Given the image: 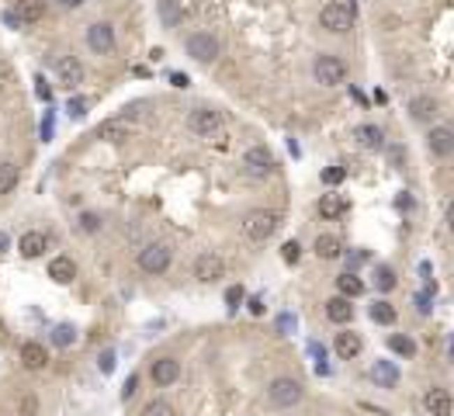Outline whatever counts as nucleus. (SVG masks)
<instances>
[{
	"mask_svg": "<svg viewBox=\"0 0 454 416\" xmlns=\"http://www.w3.org/2000/svg\"><path fill=\"white\" fill-rule=\"evenodd\" d=\"M56 3H59V7H66V10H77L84 0H56Z\"/></svg>",
	"mask_w": 454,
	"mask_h": 416,
	"instance_id": "47",
	"label": "nucleus"
},
{
	"mask_svg": "<svg viewBox=\"0 0 454 416\" xmlns=\"http://www.w3.org/2000/svg\"><path fill=\"white\" fill-rule=\"evenodd\" d=\"M367 375H371V382H378L381 389H395V385H399V368H395L392 361H374Z\"/></svg>",
	"mask_w": 454,
	"mask_h": 416,
	"instance_id": "20",
	"label": "nucleus"
},
{
	"mask_svg": "<svg viewBox=\"0 0 454 416\" xmlns=\"http://www.w3.org/2000/svg\"><path fill=\"white\" fill-rule=\"evenodd\" d=\"M326 319H330V322H337V326L351 322V319H354V306H351V299L333 295V299L326 302Z\"/></svg>",
	"mask_w": 454,
	"mask_h": 416,
	"instance_id": "21",
	"label": "nucleus"
},
{
	"mask_svg": "<svg viewBox=\"0 0 454 416\" xmlns=\"http://www.w3.org/2000/svg\"><path fill=\"white\" fill-rule=\"evenodd\" d=\"M187 128L194 135H215V132H222V111H215V107H194L187 114Z\"/></svg>",
	"mask_w": 454,
	"mask_h": 416,
	"instance_id": "8",
	"label": "nucleus"
},
{
	"mask_svg": "<svg viewBox=\"0 0 454 416\" xmlns=\"http://www.w3.org/2000/svg\"><path fill=\"white\" fill-rule=\"evenodd\" d=\"M80 229H84V232H97V229H101V215H97V211H84V215H80Z\"/></svg>",
	"mask_w": 454,
	"mask_h": 416,
	"instance_id": "36",
	"label": "nucleus"
},
{
	"mask_svg": "<svg viewBox=\"0 0 454 416\" xmlns=\"http://www.w3.org/2000/svg\"><path fill=\"white\" fill-rule=\"evenodd\" d=\"M402 160H406V149H402V146H392V149H388V163H392V170H402Z\"/></svg>",
	"mask_w": 454,
	"mask_h": 416,
	"instance_id": "38",
	"label": "nucleus"
},
{
	"mask_svg": "<svg viewBox=\"0 0 454 416\" xmlns=\"http://www.w3.org/2000/svg\"><path fill=\"white\" fill-rule=\"evenodd\" d=\"M312 250H316V257H319V260H340V257H344V243H340L337 236H330V232L316 236Z\"/></svg>",
	"mask_w": 454,
	"mask_h": 416,
	"instance_id": "19",
	"label": "nucleus"
},
{
	"mask_svg": "<svg viewBox=\"0 0 454 416\" xmlns=\"http://www.w3.org/2000/svg\"><path fill=\"white\" fill-rule=\"evenodd\" d=\"M281 257H284V264H298V257H302V246H298L295 239H288V243L281 246Z\"/></svg>",
	"mask_w": 454,
	"mask_h": 416,
	"instance_id": "35",
	"label": "nucleus"
},
{
	"mask_svg": "<svg viewBox=\"0 0 454 416\" xmlns=\"http://www.w3.org/2000/svg\"><path fill=\"white\" fill-rule=\"evenodd\" d=\"M14 14H17L21 24H35V21L45 17V0H17Z\"/></svg>",
	"mask_w": 454,
	"mask_h": 416,
	"instance_id": "23",
	"label": "nucleus"
},
{
	"mask_svg": "<svg viewBox=\"0 0 454 416\" xmlns=\"http://www.w3.org/2000/svg\"><path fill=\"white\" fill-rule=\"evenodd\" d=\"M219 52H222V45H219V38H215L212 31H194V35H187V56H191V59H198V63H215Z\"/></svg>",
	"mask_w": 454,
	"mask_h": 416,
	"instance_id": "7",
	"label": "nucleus"
},
{
	"mask_svg": "<svg viewBox=\"0 0 454 416\" xmlns=\"http://www.w3.org/2000/svg\"><path fill=\"white\" fill-rule=\"evenodd\" d=\"M170 84H174V87H187V77H184V73H170Z\"/></svg>",
	"mask_w": 454,
	"mask_h": 416,
	"instance_id": "45",
	"label": "nucleus"
},
{
	"mask_svg": "<svg viewBox=\"0 0 454 416\" xmlns=\"http://www.w3.org/2000/svg\"><path fill=\"white\" fill-rule=\"evenodd\" d=\"M427 149H430L434 156H441V160L454 156V128H448V125L430 128V135H427Z\"/></svg>",
	"mask_w": 454,
	"mask_h": 416,
	"instance_id": "14",
	"label": "nucleus"
},
{
	"mask_svg": "<svg viewBox=\"0 0 454 416\" xmlns=\"http://www.w3.org/2000/svg\"><path fill=\"white\" fill-rule=\"evenodd\" d=\"M142 416H177V410L167 403V399H149L142 406Z\"/></svg>",
	"mask_w": 454,
	"mask_h": 416,
	"instance_id": "33",
	"label": "nucleus"
},
{
	"mask_svg": "<svg viewBox=\"0 0 454 416\" xmlns=\"http://www.w3.org/2000/svg\"><path fill=\"white\" fill-rule=\"evenodd\" d=\"M111 368H115V350H104V354H101V371L108 375Z\"/></svg>",
	"mask_w": 454,
	"mask_h": 416,
	"instance_id": "40",
	"label": "nucleus"
},
{
	"mask_svg": "<svg viewBox=\"0 0 454 416\" xmlns=\"http://www.w3.org/2000/svg\"><path fill=\"white\" fill-rule=\"evenodd\" d=\"M333 350H337V357L340 361H354L358 354L364 350V340L354 333V329H347V333H337V340H333Z\"/></svg>",
	"mask_w": 454,
	"mask_h": 416,
	"instance_id": "15",
	"label": "nucleus"
},
{
	"mask_svg": "<svg viewBox=\"0 0 454 416\" xmlns=\"http://www.w3.org/2000/svg\"><path fill=\"white\" fill-rule=\"evenodd\" d=\"M87 45H91V52H97V56L115 52V28H111L108 21L91 24V28H87Z\"/></svg>",
	"mask_w": 454,
	"mask_h": 416,
	"instance_id": "11",
	"label": "nucleus"
},
{
	"mask_svg": "<svg viewBox=\"0 0 454 416\" xmlns=\"http://www.w3.org/2000/svg\"><path fill=\"white\" fill-rule=\"evenodd\" d=\"M319 24L330 31V35H347L354 28V10L347 3H326L319 10Z\"/></svg>",
	"mask_w": 454,
	"mask_h": 416,
	"instance_id": "4",
	"label": "nucleus"
},
{
	"mask_svg": "<svg viewBox=\"0 0 454 416\" xmlns=\"http://www.w3.org/2000/svg\"><path fill=\"white\" fill-rule=\"evenodd\" d=\"M21 410H24V413H35V396H24V399H21Z\"/></svg>",
	"mask_w": 454,
	"mask_h": 416,
	"instance_id": "44",
	"label": "nucleus"
},
{
	"mask_svg": "<svg viewBox=\"0 0 454 416\" xmlns=\"http://www.w3.org/2000/svg\"><path fill=\"white\" fill-rule=\"evenodd\" d=\"M277 222H281V215L271 211V208H250L247 215H243V236L250 239V243H264V239H271L274 229H277Z\"/></svg>",
	"mask_w": 454,
	"mask_h": 416,
	"instance_id": "1",
	"label": "nucleus"
},
{
	"mask_svg": "<svg viewBox=\"0 0 454 416\" xmlns=\"http://www.w3.org/2000/svg\"><path fill=\"white\" fill-rule=\"evenodd\" d=\"M17 188V167L14 163H0V195H10Z\"/></svg>",
	"mask_w": 454,
	"mask_h": 416,
	"instance_id": "32",
	"label": "nucleus"
},
{
	"mask_svg": "<svg viewBox=\"0 0 454 416\" xmlns=\"http://www.w3.org/2000/svg\"><path fill=\"white\" fill-rule=\"evenodd\" d=\"M7 246H10V236H7V232H0V257L7 253Z\"/></svg>",
	"mask_w": 454,
	"mask_h": 416,
	"instance_id": "48",
	"label": "nucleus"
},
{
	"mask_svg": "<svg viewBox=\"0 0 454 416\" xmlns=\"http://www.w3.org/2000/svg\"><path fill=\"white\" fill-rule=\"evenodd\" d=\"M84 107H87V101H84V98H73V101H70V114H73V118H80V114H84Z\"/></svg>",
	"mask_w": 454,
	"mask_h": 416,
	"instance_id": "42",
	"label": "nucleus"
},
{
	"mask_svg": "<svg viewBox=\"0 0 454 416\" xmlns=\"http://www.w3.org/2000/svg\"><path fill=\"white\" fill-rule=\"evenodd\" d=\"M21 364H24L28 371H42V368L49 364V350H45L38 340H28V343L21 347Z\"/></svg>",
	"mask_w": 454,
	"mask_h": 416,
	"instance_id": "17",
	"label": "nucleus"
},
{
	"mask_svg": "<svg viewBox=\"0 0 454 416\" xmlns=\"http://www.w3.org/2000/svg\"><path fill=\"white\" fill-rule=\"evenodd\" d=\"M243 295H247V292H243V288H240V285H233V288H229V292H226V302H229V309H236V306H240V302H243Z\"/></svg>",
	"mask_w": 454,
	"mask_h": 416,
	"instance_id": "39",
	"label": "nucleus"
},
{
	"mask_svg": "<svg viewBox=\"0 0 454 416\" xmlns=\"http://www.w3.org/2000/svg\"><path fill=\"white\" fill-rule=\"evenodd\" d=\"M191 271H194V278H198V281L212 285V281L226 278V260H222L219 253H212V250H208V253H198V257H194V267H191Z\"/></svg>",
	"mask_w": 454,
	"mask_h": 416,
	"instance_id": "9",
	"label": "nucleus"
},
{
	"mask_svg": "<svg viewBox=\"0 0 454 416\" xmlns=\"http://www.w3.org/2000/svg\"><path fill=\"white\" fill-rule=\"evenodd\" d=\"M0 21H3V24H10V28H24V24L17 21V14H14V10H3V14H0Z\"/></svg>",
	"mask_w": 454,
	"mask_h": 416,
	"instance_id": "41",
	"label": "nucleus"
},
{
	"mask_svg": "<svg viewBox=\"0 0 454 416\" xmlns=\"http://www.w3.org/2000/svg\"><path fill=\"white\" fill-rule=\"evenodd\" d=\"M423 410L430 416H451L454 413V399L448 389H441V385H434V389H427L423 392Z\"/></svg>",
	"mask_w": 454,
	"mask_h": 416,
	"instance_id": "13",
	"label": "nucleus"
},
{
	"mask_svg": "<svg viewBox=\"0 0 454 416\" xmlns=\"http://www.w3.org/2000/svg\"><path fill=\"white\" fill-rule=\"evenodd\" d=\"M388 347H392V354H399V357H416V340H413V336L392 333V336H388Z\"/></svg>",
	"mask_w": 454,
	"mask_h": 416,
	"instance_id": "30",
	"label": "nucleus"
},
{
	"mask_svg": "<svg viewBox=\"0 0 454 416\" xmlns=\"http://www.w3.org/2000/svg\"><path fill=\"white\" fill-rule=\"evenodd\" d=\"M344 177H347L344 167H326V170H323V184H340Z\"/></svg>",
	"mask_w": 454,
	"mask_h": 416,
	"instance_id": "37",
	"label": "nucleus"
},
{
	"mask_svg": "<svg viewBox=\"0 0 454 416\" xmlns=\"http://www.w3.org/2000/svg\"><path fill=\"white\" fill-rule=\"evenodd\" d=\"M136 264H139V271H146V274H163V271H170V264H174V250H170L167 243H149V246L139 250Z\"/></svg>",
	"mask_w": 454,
	"mask_h": 416,
	"instance_id": "3",
	"label": "nucleus"
},
{
	"mask_svg": "<svg viewBox=\"0 0 454 416\" xmlns=\"http://www.w3.org/2000/svg\"><path fill=\"white\" fill-rule=\"evenodd\" d=\"M344 211H347V202H344L340 195H323V198H319V215H323V218H340Z\"/></svg>",
	"mask_w": 454,
	"mask_h": 416,
	"instance_id": "29",
	"label": "nucleus"
},
{
	"mask_svg": "<svg viewBox=\"0 0 454 416\" xmlns=\"http://www.w3.org/2000/svg\"><path fill=\"white\" fill-rule=\"evenodd\" d=\"M409 114H413L416 121H430V118L437 114V101L427 98V94H423V98H413V101H409Z\"/></svg>",
	"mask_w": 454,
	"mask_h": 416,
	"instance_id": "28",
	"label": "nucleus"
},
{
	"mask_svg": "<svg viewBox=\"0 0 454 416\" xmlns=\"http://www.w3.org/2000/svg\"><path fill=\"white\" fill-rule=\"evenodd\" d=\"M17 250H21V257L35 260V257H42V253L49 250V236H45L42 229H31V232H24V236H21Z\"/></svg>",
	"mask_w": 454,
	"mask_h": 416,
	"instance_id": "16",
	"label": "nucleus"
},
{
	"mask_svg": "<svg viewBox=\"0 0 454 416\" xmlns=\"http://www.w3.org/2000/svg\"><path fill=\"white\" fill-rule=\"evenodd\" d=\"M149 378H153L160 389H170V385L181 378V361H177V357H160V361H153Z\"/></svg>",
	"mask_w": 454,
	"mask_h": 416,
	"instance_id": "12",
	"label": "nucleus"
},
{
	"mask_svg": "<svg viewBox=\"0 0 454 416\" xmlns=\"http://www.w3.org/2000/svg\"><path fill=\"white\" fill-rule=\"evenodd\" d=\"M73 340H77V329H73L70 322H63V326L52 329V343H56V347H70Z\"/></svg>",
	"mask_w": 454,
	"mask_h": 416,
	"instance_id": "34",
	"label": "nucleus"
},
{
	"mask_svg": "<svg viewBox=\"0 0 454 416\" xmlns=\"http://www.w3.org/2000/svg\"><path fill=\"white\" fill-rule=\"evenodd\" d=\"M302 396H305V389H302V382L298 378H274L271 385H268V399H271L274 410H291V406H298L302 403Z\"/></svg>",
	"mask_w": 454,
	"mask_h": 416,
	"instance_id": "2",
	"label": "nucleus"
},
{
	"mask_svg": "<svg viewBox=\"0 0 454 416\" xmlns=\"http://www.w3.org/2000/svg\"><path fill=\"white\" fill-rule=\"evenodd\" d=\"M312 77H316V84H323V87H340V84L347 80V63L337 59V56H319V59L312 63Z\"/></svg>",
	"mask_w": 454,
	"mask_h": 416,
	"instance_id": "5",
	"label": "nucleus"
},
{
	"mask_svg": "<svg viewBox=\"0 0 454 416\" xmlns=\"http://www.w3.org/2000/svg\"><path fill=\"white\" fill-rule=\"evenodd\" d=\"M136 385H139V382H136V375H132V378L125 382V389H122V396H125V399H132V392H136Z\"/></svg>",
	"mask_w": 454,
	"mask_h": 416,
	"instance_id": "43",
	"label": "nucleus"
},
{
	"mask_svg": "<svg viewBox=\"0 0 454 416\" xmlns=\"http://www.w3.org/2000/svg\"><path fill=\"white\" fill-rule=\"evenodd\" d=\"M274 153L268 146H250L247 153H243V170H247V177H257V181H264V177H271L274 174Z\"/></svg>",
	"mask_w": 454,
	"mask_h": 416,
	"instance_id": "6",
	"label": "nucleus"
},
{
	"mask_svg": "<svg viewBox=\"0 0 454 416\" xmlns=\"http://www.w3.org/2000/svg\"><path fill=\"white\" fill-rule=\"evenodd\" d=\"M371 322H378V326H395V319H399V312H395V306L392 302H385V299H378L374 306H371Z\"/></svg>",
	"mask_w": 454,
	"mask_h": 416,
	"instance_id": "26",
	"label": "nucleus"
},
{
	"mask_svg": "<svg viewBox=\"0 0 454 416\" xmlns=\"http://www.w3.org/2000/svg\"><path fill=\"white\" fill-rule=\"evenodd\" d=\"M448 229H451V232H454V202H451V205H448Z\"/></svg>",
	"mask_w": 454,
	"mask_h": 416,
	"instance_id": "49",
	"label": "nucleus"
},
{
	"mask_svg": "<svg viewBox=\"0 0 454 416\" xmlns=\"http://www.w3.org/2000/svg\"><path fill=\"white\" fill-rule=\"evenodd\" d=\"M354 139L361 142L364 149H378V146L385 142V132H381L378 125H358V128H354Z\"/></svg>",
	"mask_w": 454,
	"mask_h": 416,
	"instance_id": "25",
	"label": "nucleus"
},
{
	"mask_svg": "<svg viewBox=\"0 0 454 416\" xmlns=\"http://www.w3.org/2000/svg\"><path fill=\"white\" fill-rule=\"evenodd\" d=\"M451 354H454V343H451Z\"/></svg>",
	"mask_w": 454,
	"mask_h": 416,
	"instance_id": "50",
	"label": "nucleus"
},
{
	"mask_svg": "<svg viewBox=\"0 0 454 416\" xmlns=\"http://www.w3.org/2000/svg\"><path fill=\"white\" fill-rule=\"evenodd\" d=\"M156 7H160V21H163L167 28H177V24L184 21V7H181V0H160Z\"/></svg>",
	"mask_w": 454,
	"mask_h": 416,
	"instance_id": "27",
	"label": "nucleus"
},
{
	"mask_svg": "<svg viewBox=\"0 0 454 416\" xmlns=\"http://www.w3.org/2000/svg\"><path fill=\"white\" fill-rule=\"evenodd\" d=\"M337 292H340L344 299H361V295H364V281L354 274V271H347V274H340V278H337Z\"/></svg>",
	"mask_w": 454,
	"mask_h": 416,
	"instance_id": "24",
	"label": "nucleus"
},
{
	"mask_svg": "<svg viewBox=\"0 0 454 416\" xmlns=\"http://www.w3.org/2000/svg\"><path fill=\"white\" fill-rule=\"evenodd\" d=\"M97 135L108 139V142H125V139H132V125L125 118H111V121L97 125Z\"/></svg>",
	"mask_w": 454,
	"mask_h": 416,
	"instance_id": "18",
	"label": "nucleus"
},
{
	"mask_svg": "<svg viewBox=\"0 0 454 416\" xmlns=\"http://www.w3.org/2000/svg\"><path fill=\"white\" fill-rule=\"evenodd\" d=\"M395 285H399L395 271H392L388 264H378V267H374V288H378V292H392Z\"/></svg>",
	"mask_w": 454,
	"mask_h": 416,
	"instance_id": "31",
	"label": "nucleus"
},
{
	"mask_svg": "<svg viewBox=\"0 0 454 416\" xmlns=\"http://www.w3.org/2000/svg\"><path fill=\"white\" fill-rule=\"evenodd\" d=\"M250 312L261 315V312H264V299H250Z\"/></svg>",
	"mask_w": 454,
	"mask_h": 416,
	"instance_id": "46",
	"label": "nucleus"
},
{
	"mask_svg": "<svg viewBox=\"0 0 454 416\" xmlns=\"http://www.w3.org/2000/svg\"><path fill=\"white\" fill-rule=\"evenodd\" d=\"M49 278H52L56 285H70V281L77 278V264H73L70 257H56V260H49Z\"/></svg>",
	"mask_w": 454,
	"mask_h": 416,
	"instance_id": "22",
	"label": "nucleus"
},
{
	"mask_svg": "<svg viewBox=\"0 0 454 416\" xmlns=\"http://www.w3.org/2000/svg\"><path fill=\"white\" fill-rule=\"evenodd\" d=\"M56 80H59L63 91H77V87L84 84V63H80L77 56H63V59L56 63Z\"/></svg>",
	"mask_w": 454,
	"mask_h": 416,
	"instance_id": "10",
	"label": "nucleus"
}]
</instances>
